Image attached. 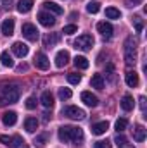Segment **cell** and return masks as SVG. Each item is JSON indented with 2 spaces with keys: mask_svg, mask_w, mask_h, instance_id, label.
<instances>
[{
  "mask_svg": "<svg viewBox=\"0 0 147 148\" xmlns=\"http://www.w3.org/2000/svg\"><path fill=\"white\" fill-rule=\"evenodd\" d=\"M19 100V88L16 84H9V86H2L0 90V107L9 105V103H16Z\"/></svg>",
  "mask_w": 147,
  "mask_h": 148,
  "instance_id": "1",
  "label": "cell"
},
{
  "mask_svg": "<svg viewBox=\"0 0 147 148\" xmlns=\"http://www.w3.org/2000/svg\"><path fill=\"white\" fill-rule=\"evenodd\" d=\"M135 41L133 38H128L125 41V64L126 66H135L137 62V48H135Z\"/></svg>",
  "mask_w": 147,
  "mask_h": 148,
  "instance_id": "2",
  "label": "cell"
},
{
  "mask_svg": "<svg viewBox=\"0 0 147 148\" xmlns=\"http://www.w3.org/2000/svg\"><path fill=\"white\" fill-rule=\"evenodd\" d=\"M73 45H74V48L87 52V50H90L94 47V38H92V35H81V36H78L74 40Z\"/></svg>",
  "mask_w": 147,
  "mask_h": 148,
  "instance_id": "3",
  "label": "cell"
},
{
  "mask_svg": "<svg viewBox=\"0 0 147 148\" xmlns=\"http://www.w3.org/2000/svg\"><path fill=\"white\" fill-rule=\"evenodd\" d=\"M62 115H66V117H69V119H73V121H81V119H85V112L81 110V109H78V107H64L62 109Z\"/></svg>",
  "mask_w": 147,
  "mask_h": 148,
  "instance_id": "4",
  "label": "cell"
},
{
  "mask_svg": "<svg viewBox=\"0 0 147 148\" xmlns=\"http://www.w3.org/2000/svg\"><path fill=\"white\" fill-rule=\"evenodd\" d=\"M23 36L30 41H37L38 40V29L37 26H33L31 23H24L23 24Z\"/></svg>",
  "mask_w": 147,
  "mask_h": 148,
  "instance_id": "5",
  "label": "cell"
},
{
  "mask_svg": "<svg viewBox=\"0 0 147 148\" xmlns=\"http://www.w3.org/2000/svg\"><path fill=\"white\" fill-rule=\"evenodd\" d=\"M38 21H40V24L45 26V28H52V26L55 24V17H54L50 12H40V14H38Z\"/></svg>",
  "mask_w": 147,
  "mask_h": 148,
  "instance_id": "6",
  "label": "cell"
},
{
  "mask_svg": "<svg viewBox=\"0 0 147 148\" xmlns=\"http://www.w3.org/2000/svg\"><path fill=\"white\" fill-rule=\"evenodd\" d=\"M12 52H14V55H17L19 59H23V57L28 55L30 48H28V45H24L23 41H16V43H12Z\"/></svg>",
  "mask_w": 147,
  "mask_h": 148,
  "instance_id": "7",
  "label": "cell"
},
{
  "mask_svg": "<svg viewBox=\"0 0 147 148\" xmlns=\"http://www.w3.org/2000/svg\"><path fill=\"white\" fill-rule=\"evenodd\" d=\"M97 31H99V33H101L104 38H111V36H112L114 28H112V24H111V23L101 21V23H97Z\"/></svg>",
  "mask_w": 147,
  "mask_h": 148,
  "instance_id": "8",
  "label": "cell"
},
{
  "mask_svg": "<svg viewBox=\"0 0 147 148\" xmlns=\"http://www.w3.org/2000/svg\"><path fill=\"white\" fill-rule=\"evenodd\" d=\"M35 66H37L38 69H42V71H47L50 67V60H49V57L45 53L40 52V53L35 55Z\"/></svg>",
  "mask_w": 147,
  "mask_h": 148,
  "instance_id": "9",
  "label": "cell"
},
{
  "mask_svg": "<svg viewBox=\"0 0 147 148\" xmlns=\"http://www.w3.org/2000/svg\"><path fill=\"white\" fill-rule=\"evenodd\" d=\"M81 102L85 105H88V107H97L99 105V98L95 95H92L90 91H83L81 93Z\"/></svg>",
  "mask_w": 147,
  "mask_h": 148,
  "instance_id": "10",
  "label": "cell"
},
{
  "mask_svg": "<svg viewBox=\"0 0 147 148\" xmlns=\"http://www.w3.org/2000/svg\"><path fill=\"white\" fill-rule=\"evenodd\" d=\"M68 62H69V52L68 50L57 52V55H55V66L57 67H64V66H68Z\"/></svg>",
  "mask_w": 147,
  "mask_h": 148,
  "instance_id": "11",
  "label": "cell"
},
{
  "mask_svg": "<svg viewBox=\"0 0 147 148\" xmlns=\"http://www.w3.org/2000/svg\"><path fill=\"white\" fill-rule=\"evenodd\" d=\"M125 81H126V84H128L130 88H137L139 83H140L139 74L135 73V71H128V73L125 74Z\"/></svg>",
  "mask_w": 147,
  "mask_h": 148,
  "instance_id": "12",
  "label": "cell"
},
{
  "mask_svg": "<svg viewBox=\"0 0 147 148\" xmlns=\"http://www.w3.org/2000/svg\"><path fill=\"white\" fill-rule=\"evenodd\" d=\"M107 129H109V122H107V121H102V122H97V124L92 126V134L101 136V134H104Z\"/></svg>",
  "mask_w": 147,
  "mask_h": 148,
  "instance_id": "13",
  "label": "cell"
},
{
  "mask_svg": "<svg viewBox=\"0 0 147 148\" xmlns=\"http://www.w3.org/2000/svg\"><path fill=\"white\" fill-rule=\"evenodd\" d=\"M57 136H59V140H61L62 143H69V141H71V126H62V127H59Z\"/></svg>",
  "mask_w": 147,
  "mask_h": 148,
  "instance_id": "14",
  "label": "cell"
},
{
  "mask_svg": "<svg viewBox=\"0 0 147 148\" xmlns=\"http://www.w3.org/2000/svg\"><path fill=\"white\" fill-rule=\"evenodd\" d=\"M2 33H3L5 36H12V35H14V19H12V17L5 19V21L2 23Z\"/></svg>",
  "mask_w": 147,
  "mask_h": 148,
  "instance_id": "15",
  "label": "cell"
},
{
  "mask_svg": "<svg viewBox=\"0 0 147 148\" xmlns=\"http://www.w3.org/2000/svg\"><path fill=\"white\" fill-rule=\"evenodd\" d=\"M16 121H17V114L12 112V110L5 112V114L2 115V122H3V126H14Z\"/></svg>",
  "mask_w": 147,
  "mask_h": 148,
  "instance_id": "16",
  "label": "cell"
},
{
  "mask_svg": "<svg viewBox=\"0 0 147 148\" xmlns=\"http://www.w3.org/2000/svg\"><path fill=\"white\" fill-rule=\"evenodd\" d=\"M83 138H85L83 131H81L80 127H74V126H71V141H73L74 145H80V143L83 141Z\"/></svg>",
  "mask_w": 147,
  "mask_h": 148,
  "instance_id": "17",
  "label": "cell"
},
{
  "mask_svg": "<svg viewBox=\"0 0 147 148\" xmlns=\"http://www.w3.org/2000/svg\"><path fill=\"white\" fill-rule=\"evenodd\" d=\"M92 88H97V90H104L106 86V81H104V76L102 74H94L92 76V81H90Z\"/></svg>",
  "mask_w": 147,
  "mask_h": 148,
  "instance_id": "18",
  "label": "cell"
},
{
  "mask_svg": "<svg viewBox=\"0 0 147 148\" xmlns=\"http://www.w3.org/2000/svg\"><path fill=\"white\" fill-rule=\"evenodd\" d=\"M133 107H135V102H133V97L132 95H125L123 98H121V109L126 112L133 110Z\"/></svg>",
  "mask_w": 147,
  "mask_h": 148,
  "instance_id": "19",
  "label": "cell"
},
{
  "mask_svg": "<svg viewBox=\"0 0 147 148\" xmlns=\"http://www.w3.org/2000/svg\"><path fill=\"white\" fill-rule=\"evenodd\" d=\"M33 9V0H19L17 2V12L21 14H26Z\"/></svg>",
  "mask_w": 147,
  "mask_h": 148,
  "instance_id": "20",
  "label": "cell"
},
{
  "mask_svg": "<svg viewBox=\"0 0 147 148\" xmlns=\"http://www.w3.org/2000/svg\"><path fill=\"white\" fill-rule=\"evenodd\" d=\"M57 40H59V35H57V33H47V35L43 36V47L50 48V47H54V45L57 43Z\"/></svg>",
  "mask_w": 147,
  "mask_h": 148,
  "instance_id": "21",
  "label": "cell"
},
{
  "mask_svg": "<svg viewBox=\"0 0 147 148\" xmlns=\"http://www.w3.org/2000/svg\"><path fill=\"white\" fill-rule=\"evenodd\" d=\"M40 102H42V105H43L45 109H50V107L54 105V97H52V93H50V91H43Z\"/></svg>",
  "mask_w": 147,
  "mask_h": 148,
  "instance_id": "22",
  "label": "cell"
},
{
  "mask_svg": "<svg viewBox=\"0 0 147 148\" xmlns=\"http://www.w3.org/2000/svg\"><path fill=\"white\" fill-rule=\"evenodd\" d=\"M24 129L28 131V133H35L38 129V121L37 117H28L26 121H24Z\"/></svg>",
  "mask_w": 147,
  "mask_h": 148,
  "instance_id": "23",
  "label": "cell"
},
{
  "mask_svg": "<svg viewBox=\"0 0 147 148\" xmlns=\"http://www.w3.org/2000/svg\"><path fill=\"white\" fill-rule=\"evenodd\" d=\"M0 60H2V66H3V67H14V60H12V55H10L7 50H3V52L0 53Z\"/></svg>",
  "mask_w": 147,
  "mask_h": 148,
  "instance_id": "24",
  "label": "cell"
},
{
  "mask_svg": "<svg viewBox=\"0 0 147 148\" xmlns=\"http://www.w3.org/2000/svg\"><path fill=\"white\" fill-rule=\"evenodd\" d=\"M133 140L139 141V143L146 140V127H144V126H137V127L133 129Z\"/></svg>",
  "mask_w": 147,
  "mask_h": 148,
  "instance_id": "25",
  "label": "cell"
},
{
  "mask_svg": "<svg viewBox=\"0 0 147 148\" xmlns=\"http://www.w3.org/2000/svg\"><path fill=\"white\" fill-rule=\"evenodd\" d=\"M43 7L49 12H52V14H62V7L57 5V3H54V2H43Z\"/></svg>",
  "mask_w": 147,
  "mask_h": 148,
  "instance_id": "26",
  "label": "cell"
},
{
  "mask_svg": "<svg viewBox=\"0 0 147 148\" xmlns=\"http://www.w3.org/2000/svg\"><path fill=\"white\" fill-rule=\"evenodd\" d=\"M74 66H76L78 69H87V67H88V60H87V57H83V55H76V57H74Z\"/></svg>",
  "mask_w": 147,
  "mask_h": 148,
  "instance_id": "27",
  "label": "cell"
},
{
  "mask_svg": "<svg viewBox=\"0 0 147 148\" xmlns=\"http://www.w3.org/2000/svg\"><path fill=\"white\" fill-rule=\"evenodd\" d=\"M106 17L107 19H119L121 17V12L118 9H114V7H107L106 9Z\"/></svg>",
  "mask_w": 147,
  "mask_h": 148,
  "instance_id": "28",
  "label": "cell"
},
{
  "mask_svg": "<svg viewBox=\"0 0 147 148\" xmlns=\"http://www.w3.org/2000/svg\"><path fill=\"white\" fill-rule=\"evenodd\" d=\"M114 143H116L119 148H125L126 145H128V140H126V136H123L121 133H118L116 138H114Z\"/></svg>",
  "mask_w": 147,
  "mask_h": 148,
  "instance_id": "29",
  "label": "cell"
},
{
  "mask_svg": "<svg viewBox=\"0 0 147 148\" xmlns=\"http://www.w3.org/2000/svg\"><path fill=\"white\" fill-rule=\"evenodd\" d=\"M126 126H128V121H126V119H118L116 124H114V127H116L118 133H123V131L126 129Z\"/></svg>",
  "mask_w": 147,
  "mask_h": 148,
  "instance_id": "30",
  "label": "cell"
},
{
  "mask_svg": "<svg viewBox=\"0 0 147 148\" xmlns=\"http://www.w3.org/2000/svg\"><path fill=\"white\" fill-rule=\"evenodd\" d=\"M99 10H101V3L99 2H90L87 5V12H90V14H97Z\"/></svg>",
  "mask_w": 147,
  "mask_h": 148,
  "instance_id": "31",
  "label": "cell"
},
{
  "mask_svg": "<svg viewBox=\"0 0 147 148\" xmlns=\"http://www.w3.org/2000/svg\"><path fill=\"white\" fill-rule=\"evenodd\" d=\"M21 145H23V138H21V136H17V134H16V136H12V138H10V143H9V147H10V148H19Z\"/></svg>",
  "mask_w": 147,
  "mask_h": 148,
  "instance_id": "32",
  "label": "cell"
},
{
  "mask_svg": "<svg viewBox=\"0 0 147 148\" xmlns=\"http://www.w3.org/2000/svg\"><path fill=\"white\" fill-rule=\"evenodd\" d=\"M71 95H73V93H71L69 88H61V90H59V98H61V100H69Z\"/></svg>",
  "mask_w": 147,
  "mask_h": 148,
  "instance_id": "33",
  "label": "cell"
},
{
  "mask_svg": "<svg viewBox=\"0 0 147 148\" xmlns=\"http://www.w3.org/2000/svg\"><path fill=\"white\" fill-rule=\"evenodd\" d=\"M68 81H69L71 84H78V83L81 81V76H80V74H76V73H69V74H68Z\"/></svg>",
  "mask_w": 147,
  "mask_h": 148,
  "instance_id": "34",
  "label": "cell"
},
{
  "mask_svg": "<svg viewBox=\"0 0 147 148\" xmlns=\"http://www.w3.org/2000/svg\"><path fill=\"white\" fill-rule=\"evenodd\" d=\"M133 24H135V29H137V33H140V31L144 29V21H142L139 16H135V17H133Z\"/></svg>",
  "mask_w": 147,
  "mask_h": 148,
  "instance_id": "35",
  "label": "cell"
},
{
  "mask_svg": "<svg viewBox=\"0 0 147 148\" xmlns=\"http://www.w3.org/2000/svg\"><path fill=\"white\" fill-rule=\"evenodd\" d=\"M76 31H78V26H76V24H68V26H64V29H62L64 35H74Z\"/></svg>",
  "mask_w": 147,
  "mask_h": 148,
  "instance_id": "36",
  "label": "cell"
},
{
  "mask_svg": "<svg viewBox=\"0 0 147 148\" xmlns=\"http://www.w3.org/2000/svg\"><path fill=\"white\" fill-rule=\"evenodd\" d=\"M37 107V98L35 97H30V98H26V109H35Z\"/></svg>",
  "mask_w": 147,
  "mask_h": 148,
  "instance_id": "37",
  "label": "cell"
},
{
  "mask_svg": "<svg viewBox=\"0 0 147 148\" xmlns=\"http://www.w3.org/2000/svg\"><path fill=\"white\" fill-rule=\"evenodd\" d=\"M106 73H107L109 81H114V79H116V77H114V67H112V64H107V67H106Z\"/></svg>",
  "mask_w": 147,
  "mask_h": 148,
  "instance_id": "38",
  "label": "cell"
},
{
  "mask_svg": "<svg viewBox=\"0 0 147 148\" xmlns=\"http://www.w3.org/2000/svg\"><path fill=\"white\" fill-rule=\"evenodd\" d=\"M94 148H111V143L106 140V141H95L94 143Z\"/></svg>",
  "mask_w": 147,
  "mask_h": 148,
  "instance_id": "39",
  "label": "cell"
},
{
  "mask_svg": "<svg viewBox=\"0 0 147 148\" xmlns=\"http://www.w3.org/2000/svg\"><path fill=\"white\" fill-rule=\"evenodd\" d=\"M45 140H47V134H42V136H38L37 140H35V145H37V147H42Z\"/></svg>",
  "mask_w": 147,
  "mask_h": 148,
  "instance_id": "40",
  "label": "cell"
},
{
  "mask_svg": "<svg viewBox=\"0 0 147 148\" xmlns=\"http://www.w3.org/2000/svg\"><path fill=\"white\" fill-rule=\"evenodd\" d=\"M0 143L9 145V143H10V138H9V136H5V134H2V136H0Z\"/></svg>",
  "mask_w": 147,
  "mask_h": 148,
  "instance_id": "41",
  "label": "cell"
},
{
  "mask_svg": "<svg viewBox=\"0 0 147 148\" xmlns=\"http://www.w3.org/2000/svg\"><path fill=\"white\" fill-rule=\"evenodd\" d=\"M139 102H140V109H142V112H146V97H140Z\"/></svg>",
  "mask_w": 147,
  "mask_h": 148,
  "instance_id": "42",
  "label": "cell"
},
{
  "mask_svg": "<svg viewBox=\"0 0 147 148\" xmlns=\"http://www.w3.org/2000/svg\"><path fill=\"white\" fill-rule=\"evenodd\" d=\"M26 69H28L26 66H19V67H17V71H26Z\"/></svg>",
  "mask_w": 147,
  "mask_h": 148,
  "instance_id": "43",
  "label": "cell"
},
{
  "mask_svg": "<svg viewBox=\"0 0 147 148\" xmlns=\"http://www.w3.org/2000/svg\"><path fill=\"white\" fill-rule=\"evenodd\" d=\"M2 2H3V3H10L12 0H2Z\"/></svg>",
  "mask_w": 147,
  "mask_h": 148,
  "instance_id": "44",
  "label": "cell"
},
{
  "mask_svg": "<svg viewBox=\"0 0 147 148\" xmlns=\"http://www.w3.org/2000/svg\"><path fill=\"white\" fill-rule=\"evenodd\" d=\"M126 148H133V147H128V145H126Z\"/></svg>",
  "mask_w": 147,
  "mask_h": 148,
  "instance_id": "45",
  "label": "cell"
}]
</instances>
